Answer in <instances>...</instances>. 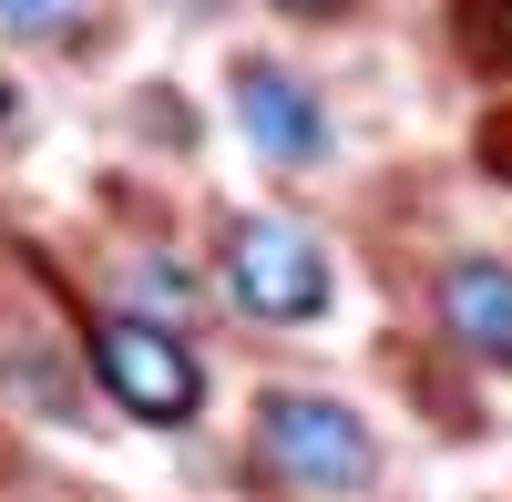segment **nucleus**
<instances>
[{
	"label": "nucleus",
	"instance_id": "nucleus-1",
	"mask_svg": "<svg viewBox=\"0 0 512 502\" xmlns=\"http://www.w3.org/2000/svg\"><path fill=\"white\" fill-rule=\"evenodd\" d=\"M256 451H267V472L297 482V492H359V482H369V431H359V410L308 400V390H277L267 410H256Z\"/></svg>",
	"mask_w": 512,
	"mask_h": 502
},
{
	"label": "nucleus",
	"instance_id": "nucleus-2",
	"mask_svg": "<svg viewBox=\"0 0 512 502\" xmlns=\"http://www.w3.org/2000/svg\"><path fill=\"white\" fill-rule=\"evenodd\" d=\"M226 298L246 318H318L328 308V257L308 226H277V216H246L226 236Z\"/></svg>",
	"mask_w": 512,
	"mask_h": 502
},
{
	"label": "nucleus",
	"instance_id": "nucleus-3",
	"mask_svg": "<svg viewBox=\"0 0 512 502\" xmlns=\"http://www.w3.org/2000/svg\"><path fill=\"white\" fill-rule=\"evenodd\" d=\"M93 369H103V390L134 410V421H195V400H205L185 339H164L154 318H103L93 328Z\"/></svg>",
	"mask_w": 512,
	"mask_h": 502
},
{
	"label": "nucleus",
	"instance_id": "nucleus-4",
	"mask_svg": "<svg viewBox=\"0 0 512 502\" xmlns=\"http://www.w3.org/2000/svg\"><path fill=\"white\" fill-rule=\"evenodd\" d=\"M236 123H246V144L267 164H318V144H328V113L308 103V82L277 72V62H246L236 72Z\"/></svg>",
	"mask_w": 512,
	"mask_h": 502
},
{
	"label": "nucleus",
	"instance_id": "nucleus-5",
	"mask_svg": "<svg viewBox=\"0 0 512 502\" xmlns=\"http://www.w3.org/2000/svg\"><path fill=\"white\" fill-rule=\"evenodd\" d=\"M441 328H451L472 359L512 369V267H492V257H451V267H441Z\"/></svg>",
	"mask_w": 512,
	"mask_h": 502
},
{
	"label": "nucleus",
	"instance_id": "nucleus-6",
	"mask_svg": "<svg viewBox=\"0 0 512 502\" xmlns=\"http://www.w3.org/2000/svg\"><path fill=\"white\" fill-rule=\"evenodd\" d=\"M0 11H11L21 31H62V21H72V0H0Z\"/></svg>",
	"mask_w": 512,
	"mask_h": 502
},
{
	"label": "nucleus",
	"instance_id": "nucleus-7",
	"mask_svg": "<svg viewBox=\"0 0 512 502\" xmlns=\"http://www.w3.org/2000/svg\"><path fill=\"white\" fill-rule=\"evenodd\" d=\"M277 11H338V0H277Z\"/></svg>",
	"mask_w": 512,
	"mask_h": 502
}]
</instances>
